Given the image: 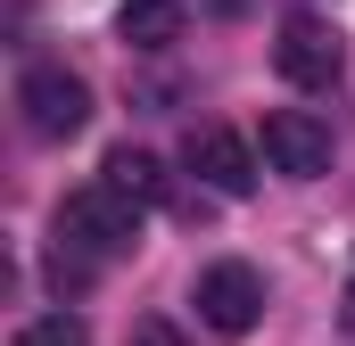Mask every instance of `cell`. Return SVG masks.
Segmentation results:
<instances>
[{
	"label": "cell",
	"mask_w": 355,
	"mask_h": 346,
	"mask_svg": "<svg viewBox=\"0 0 355 346\" xmlns=\"http://www.w3.org/2000/svg\"><path fill=\"white\" fill-rule=\"evenodd\" d=\"M58 248L83 264H116L141 248V198L132 190H116L107 173L99 181H83V190H67L58 198Z\"/></svg>",
	"instance_id": "cell-1"
},
{
	"label": "cell",
	"mask_w": 355,
	"mask_h": 346,
	"mask_svg": "<svg viewBox=\"0 0 355 346\" xmlns=\"http://www.w3.org/2000/svg\"><path fill=\"white\" fill-rule=\"evenodd\" d=\"M17 116L33 140H75L91 124V83L75 66H25L17 75Z\"/></svg>",
	"instance_id": "cell-2"
},
{
	"label": "cell",
	"mask_w": 355,
	"mask_h": 346,
	"mask_svg": "<svg viewBox=\"0 0 355 346\" xmlns=\"http://www.w3.org/2000/svg\"><path fill=\"white\" fill-rule=\"evenodd\" d=\"M190 305H198V322L215 330V338H248L257 322H265V272L240 256L207 264L198 272V289H190Z\"/></svg>",
	"instance_id": "cell-3"
},
{
	"label": "cell",
	"mask_w": 355,
	"mask_h": 346,
	"mask_svg": "<svg viewBox=\"0 0 355 346\" xmlns=\"http://www.w3.org/2000/svg\"><path fill=\"white\" fill-rule=\"evenodd\" d=\"M272 66H281V83H297V91H331L347 75V42H339L331 17H289L281 42H272Z\"/></svg>",
	"instance_id": "cell-4"
},
{
	"label": "cell",
	"mask_w": 355,
	"mask_h": 346,
	"mask_svg": "<svg viewBox=\"0 0 355 346\" xmlns=\"http://www.w3.org/2000/svg\"><path fill=\"white\" fill-rule=\"evenodd\" d=\"M265 165L281 181H322L331 173V124L306 107H272L265 116Z\"/></svg>",
	"instance_id": "cell-5"
},
{
	"label": "cell",
	"mask_w": 355,
	"mask_h": 346,
	"mask_svg": "<svg viewBox=\"0 0 355 346\" xmlns=\"http://www.w3.org/2000/svg\"><path fill=\"white\" fill-rule=\"evenodd\" d=\"M182 165L198 173L215 198H248V190H257V149H248L240 132H223V124H198V132L182 140Z\"/></svg>",
	"instance_id": "cell-6"
},
{
	"label": "cell",
	"mask_w": 355,
	"mask_h": 346,
	"mask_svg": "<svg viewBox=\"0 0 355 346\" xmlns=\"http://www.w3.org/2000/svg\"><path fill=\"white\" fill-rule=\"evenodd\" d=\"M116 33H124V50H174L182 42V0H124Z\"/></svg>",
	"instance_id": "cell-7"
},
{
	"label": "cell",
	"mask_w": 355,
	"mask_h": 346,
	"mask_svg": "<svg viewBox=\"0 0 355 346\" xmlns=\"http://www.w3.org/2000/svg\"><path fill=\"white\" fill-rule=\"evenodd\" d=\"M107 181H116V190H132V198H141V206H157V198H166V165H157V157H149V149H132V140H124V149H107Z\"/></svg>",
	"instance_id": "cell-8"
},
{
	"label": "cell",
	"mask_w": 355,
	"mask_h": 346,
	"mask_svg": "<svg viewBox=\"0 0 355 346\" xmlns=\"http://www.w3.org/2000/svg\"><path fill=\"white\" fill-rule=\"evenodd\" d=\"M8 346H91V330H83V313H42V322H25Z\"/></svg>",
	"instance_id": "cell-9"
},
{
	"label": "cell",
	"mask_w": 355,
	"mask_h": 346,
	"mask_svg": "<svg viewBox=\"0 0 355 346\" xmlns=\"http://www.w3.org/2000/svg\"><path fill=\"white\" fill-rule=\"evenodd\" d=\"M124 346H182V330L174 322H157V313H141V322H132V338Z\"/></svg>",
	"instance_id": "cell-10"
},
{
	"label": "cell",
	"mask_w": 355,
	"mask_h": 346,
	"mask_svg": "<svg viewBox=\"0 0 355 346\" xmlns=\"http://www.w3.org/2000/svg\"><path fill=\"white\" fill-rule=\"evenodd\" d=\"M339 322H347V330H355V280H347V297H339Z\"/></svg>",
	"instance_id": "cell-11"
}]
</instances>
